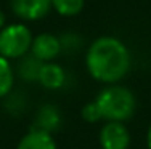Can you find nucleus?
<instances>
[{"mask_svg":"<svg viewBox=\"0 0 151 149\" xmlns=\"http://www.w3.org/2000/svg\"><path fill=\"white\" fill-rule=\"evenodd\" d=\"M85 63L95 80L116 83L124 79L130 69V51L119 38L105 35L88 47Z\"/></svg>","mask_w":151,"mask_h":149,"instance_id":"f257e3e1","label":"nucleus"},{"mask_svg":"<svg viewBox=\"0 0 151 149\" xmlns=\"http://www.w3.org/2000/svg\"><path fill=\"white\" fill-rule=\"evenodd\" d=\"M95 104L101 119L108 122H124L130 119L135 112V95L122 85H108L98 93Z\"/></svg>","mask_w":151,"mask_h":149,"instance_id":"f03ea898","label":"nucleus"},{"mask_svg":"<svg viewBox=\"0 0 151 149\" xmlns=\"http://www.w3.org/2000/svg\"><path fill=\"white\" fill-rule=\"evenodd\" d=\"M31 29L21 23L10 24L0 31V56L6 59L23 58L27 51H31L32 45Z\"/></svg>","mask_w":151,"mask_h":149,"instance_id":"7ed1b4c3","label":"nucleus"},{"mask_svg":"<svg viewBox=\"0 0 151 149\" xmlns=\"http://www.w3.org/2000/svg\"><path fill=\"white\" fill-rule=\"evenodd\" d=\"M101 149H129L130 133L122 122H106L100 130Z\"/></svg>","mask_w":151,"mask_h":149,"instance_id":"20e7f679","label":"nucleus"},{"mask_svg":"<svg viewBox=\"0 0 151 149\" xmlns=\"http://www.w3.org/2000/svg\"><path fill=\"white\" fill-rule=\"evenodd\" d=\"M52 0H12V11L24 21H37L48 15Z\"/></svg>","mask_w":151,"mask_h":149,"instance_id":"39448f33","label":"nucleus"},{"mask_svg":"<svg viewBox=\"0 0 151 149\" xmlns=\"http://www.w3.org/2000/svg\"><path fill=\"white\" fill-rule=\"evenodd\" d=\"M61 42L58 37H55L53 34H40L32 40L31 45V53L37 61L40 63H50L52 59H55L56 56L61 53Z\"/></svg>","mask_w":151,"mask_h":149,"instance_id":"423d86ee","label":"nucleus"},{"mask_svg":"<svg viewBox=\"0 0 151 149\" xmlns=\"http://www.w3.org/2000/svg\"><path fill=\"white\" fill-rule=\"evenodd\" d=\"M37 79L45 88H48V90H56V88L63 87L66 76H64V71L60 64L50 61V63L40 64Z\"/></svg>","mask_w":151,"mask_h":149,"instance_id":"0eeeda50","label":"nucleus"},{"mask_svg":"<svg viewBox=\"0 0 151 149\" xmlns=\"http://www.w3.org/2000/svg\"><path fill=\"white\" fill-rule=\"evenodd\" d=\"M16 149H56V143L45 130H32L19 140Z\"/></svg>","mask_w":151,"mask_h":149,"instance_id":"6e6552de","label":"nucleus"},{"mask_svg":"<svg viewBox=\"0 0 151 149\" xmlns=\"http://www.w3.org/2000/svg\"><path fill=\"white\" fill-rule=\"evenodd\" d=\"M85 0H52V8L61 16H76L82 11Z\"/></svg>","mask_w":151,"mask_h":149,"instance_id":"1a4fd4ad","label":"nucleus"},{"mask_svg":"<svg viewBox=\"0 0 151 149\" xmlns=\"http://www.w3.org/2000/svg\"><path fill=\"white\" fill-rule=\"evenodd\" d=\"M13 79H15V76H13L10 61L0 56V98H5L12 91Z\"/></svg>","mask_w":151,"mask_h":149,"instance_id":"9d476101","label":"nucleus"},{"mask_svg":"<svg viewBox=\"0 0 151 149\" xmlns=\"http://www.w3.org/2000/svg\"><path fill=\"white\" fill-rule=\"evenodd\" d=\"M82 117H84V120H87V122H90V123H95L101 119L100 111H98L95 103H90V104L84 106V109H82Z\"/></svg>","mask_w":151,"mask_h":149,"instance_id":"9b49d317","label":"nucleus"},{"mask_svg":"<svg viewBox=\"0 0 151 149\" xmlns=\"http://www.w3.org/2000/svg\"><path fill=\"white\" fill-rule=\"evenodd\" d=\"M5 21H6V19H5V13L0 10V31L3 29V26H5Z\"/></svg>","mask_w":151,"mask_h":149,"instance_id":"f8f14e48","label":"nucleus"},{"mask_svg":"<svg viewBox=\"0 0 151 149\" xmlns=\"http://www.w3.org/2000/svg\"><path fill=\"white\" fill-rule=\"evenodd\" d=\"M146 144H148V149H151V127L148 128V133H146Z\"/></svg>","mask_w":151,"mask_h":149,"instance_id":"ddd939ff","label":"nucleus"}]
</instances>
